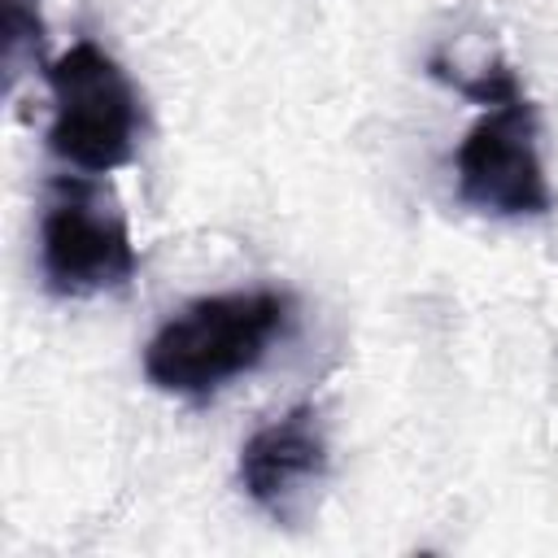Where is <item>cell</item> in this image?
I'll return each mask as SVG.
<instances>
[{
    "label": "cell",
    "mask_w": 558,
    "mask_h": 558,
    "mask_svg": "<svg viewBox=\"0 0 558 558\" xmlns=\"http://www.w3.org/2000/svg\"><path fill=\"white\" fill-rule=\"evenodd\" d=\"M427 74L432 78H440L445 87H453L458 96H466V100H475V105H501V100H510V96H519L523 87H519V74L501 61V57H493L488 65H480L475 74H462L458 65H449L440 52L427 61Z\"/></svg>",
    "instance_id": "8992f818"
},
{
    "label": "cell",
    "mask_w": 558,
    "mask_h": 558,
    "mask_svg": "<svg viewBox=\"0 0 558 558\" xmlns=\"http://www.w3.org/2000/svg\"><path fill=\"white\" fill-rule=\"evenodd\" d=\"M44 83L52 96L48 148L87 170L109 174L135 157L144 109L131 74L92 39H78L61 57L44 61Z\"/></svg>",
    "instance_id": "7a4b0ae2"
},
{
    "label": "cell",
    "mask_w": 558,
    "mask_h": 558,
    "mask_svg": "<svg viewBox=\"0 0 558 558\" xmlns=\"http://www.w3.org/2000/svg\"><path fill=\"white\" fill-rule=\"evenodd\" d=\"M327 475V432L314 405H292L288 414L262 423L240 449L244 493L279 523H292L310 493Z\"/></svg>",
    "instance_id": "5b68a950"
},
{
    "label": "cell",
    "mask_w": 558,
    "mask_h": 558,
    "mask_svg": "<svg viewBox=\"0 0 558 558\" xmlns=\"http://www.w3.org/2000/svg\"><path fill=\"white\" fill-rule=\"evenodd\" d=\"M453 179L458 201L493 218H541L554 209V187L541 161V113L523 92L484 105L453 148Z\"/></svg>",
    "instance_id": "277c9868"
},
{
    "label": "cell",
    "mask_w": 558,
    "mask_h": 558,
    "mask_svg": "<svg viewBox=\"0 0 558 558\" xmlns=\"http://www.w3.org/2000/svg\"><path fill=\"white\" fill-rule=\"evenodd\" d=\"M140 257L131 244L126 214L113 192L92 179H52L39 214V270L57 296L113 292L135 275Z\"/></svg>",
    "instance_id": "3957f363"
},
{
    "label": "cell",
    "mask_w": 558,
    "mask_h": 558,
    "mask_svg": "<svg viewBox=\"0 0 558 558\" xmlns=\"http://www.w3.org/2000/svg\"><path fill=\"white\" fill-rule=\"evenodd\" d=\"M288 323L292 296L270 288L196 296L144 344V379L170 397L205 401L231 379L257 371Z\"/></svg>",
    "instance_id": "6da1fadb"
}]
</instances>
